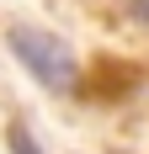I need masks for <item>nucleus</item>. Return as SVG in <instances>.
Here are the masks:
<instances>
[{
	"instance_id": "f257e3e1",
	"label": "nucleus",
	"mask_w": 149,
	"mask_h": 154,
	"mask_svg": "<svg viewBox=\"0 0 149 154\" xmlns=\"http://www.w3.org/2000/svg\"><path fill=\"white\" fill-rule=\"evenodd\" d=\"M5 43H11L16 64H21L43 91H74L80 64H74V53H69L64 37H53V32H43V27H27V21H16V27L5 32Z\"/></svg>"
},
{
	"instance_id": "f03ea898",
	"label": "nucleus",
	"mask_w": 149,
	"mask_h": 154,
	"mask_svg": "<svg viewBox=\"0 0 149 154\" xmlns=\"http://www.w3.org/2000/svg\"><path fill=\"white\" fill-rule=\"evenodd\" d=\"M5 143H11V154H43V149H37V138H32L21 122H11V128H5Z\"/></svg>"
}]
</instances>
